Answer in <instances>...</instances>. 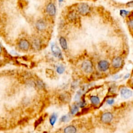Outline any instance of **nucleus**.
Here are the masks:
<instances>
[{
  "instance_id": "nucleus-1",
  "label": "nucleus",
  "mask_w": 133,
  "mask_h": 133,
  "mask_svg": "<svg viewBox=\"0 0 133 133\" xmlns=\"http://www.w3.org/2000/svg\"><path fill=\"white\" fill-rule=\"evenodd\" d=\"M77 10L79 14L82 15H86L90 12V8L86 3H81L77 6Z\"/></svg>"
},
{
  "instance_id": "nucleus-24",
  "label": "nucleus",
  "mask_w": 133,
  "mask_h": 133,
  "mask_svg": "<svg viewBox=\"0 0 133 133\" xmlns=\"http://www.w3.org/2000/svg\"><path fill=\"white\" fill-rule=\"evenodd\" d=\"M86 105V103H85V102L84 101H81L79 103V104H78V106L79 107H81V108H83V107H84V106Z\"/></svg>"
},
{
  "instance_id": "nucleus-3",
  "label": "nucleus",
  "mask_w": 133,
  "mask_h": 133,
  "mask_svg": "<svg viewBox=\"0 0 133 133\" xmlns=\"http://www.w3.org/2000/svg\"><path fill=\"white\" fill-rule=\"evenodd\" d=\"M113 118V115L111 112H105L102 114L101 116V121L105 124L110 123Z\"/></svg>"
},
{
  "instance_id": "nucleus-20",
  "label": "nucleus",
  "mask_w": 133,
  "mask_h": 133,
  "mask_svg": "<svg viewBox=\"0 0 133 133\" xmlns=\"http://www.w3.org/2000/svg\"><path fill=\"white\" fill-rule=\"evenodd\" d=\"M68 18L70 20H74L76 18V14L75 12L72 11L71 12L68 16Z\"/></svg>"
},
{
  "instance_id": "nucleus-4",
  "label": "nucleus",
  "mask_w": 133,
  "mask_h": 133,
  "mask_svg": "<svg viewBox=\"0 0 133 133\" xmlns=\"http://www.w3.org/2000/svg\"><path fill=\"white\" fill-rule=\"evenodd\" d=\"M51 50L53 55L59 59L62 58V55L60 49L55 44H52L51 46Z\"/></svg>"
},
{
  "instance_id": "nucleus-21",
  "label": "nucleus",
  "mask_w": 133,
  "mask_h": 133,
  "mask_svg": "<svg viewBox=\"0 0 133 133\" xmlns=\"http://www.w3.org/2000/svg\"><path fill=\"white\" fill-rule=\"evenodd\" d=\"M68 119V116L66 115H64L61 116V117L60 118V121L64 122H66L67 121V120Z\"/></svg>"
},
{
  "instance_id": "nucleus-5",
  "label": "nucleus",
  "mask_w": 133,
  "mask_h": 133,
  "mask_svg": "<svg viewBox=\"0 0 133 133\" xmlns=\"http://www.w3.org/2000/svg\"><path fill=\"white\" fill-rule=\"evenodd\" d=\"M109 63L107 60H102L98 62V68L99 70L102 72H105L108 70L109 68Z\"/></svg>"
},
{
  "instance_id": "nucleus-19",
  "label": "nucleus",
  "mask_w": 133,
  "mask_h": 133,
  "mask_svg": "<svg viewBox=\"0 0 133 133\" xmlns=\"http://www.w3.org/2000/svg\"><path fill=\"white\" fill-rule=\"evenodd\" d=\"M57 72L58 74H62L64 71H65V68L63 66H62V65H59L58 66H57Z\"/></svg>"
},
{
  "instance_id": "nucleus-13",
  "label": "nucleus",
  "mask_w": 133,
  "mask_h": 133,
  "mask_svg": "<svg viewBox=\"0 0 133 133\" xmlns=\"http://www.w3.org/2000/svg\"><path fill=\"white\" fill-rule=\"evenodd\" d=\"M77 131L76 128L73 125H69L64 128V133H76Z\"/></svg>"
},
{
  "instance_id": "nucleus-17",
  "label": "nucleus",
  "mask_w": 133,
  "mask_h": 133,
  "mask_svg": "<svg viewBox=\"0 0 133 133\" xmlns=\"http://www.w3.org/2000/svg\"><path fill=\"white\" fill-rule=\"evenodd\" d=\"M78 111H79L78 107L75 104H74L71 107L70 113L72 115H74V114H75L76 113H77L78 112Z\"/></svg>"
},
{
  "instance_id": "nucleus-2",
  "label": "nucleus",
  "mask_w": 133,
  "mask_h": 133,
  "mask_svg": "<svg viewBox=\"0 0 133 133\" xmlns=\"http://www.w3.org/2000/svg\"><path fill=\"white\" fill-rule=\"evenodd\" d=\"M82 70L86 73H90L93 69V64L92 62L89 60H86L83 61L81 66Z\"/></svg>"
},
{
  "instance_id": "nucleus-26",
  "label": "nucleus",
  "mask_w": 133,
  "mask_h": 133,
  "mask_svg": "<svg viewBox=\"0 0 133 133\" xmlns=\"http://www.w3.org/2000/svg\"><path fill=\"white\" fill-rule=\"evenodd\" d=\"M127 5H128L129 6H130V7H131V6H132V1H131V2H129V3H128L127 4Z\"/></svg>"
},
{
  "instance_id": "nucleus-12",
  "label": "nucleus",
  "mask_w": 133,
  "mask_h": 133,
  "mask_svg": "<svg viewBox=\"0 0 133 133\" xmlns=\"http://www.w3.org/2000/svg\"><path fill=\"white\" fill-rule=\"evenodd\" d=\"M41 46H42V43L39 39L37 38H35L33 40L32 46H33V48H34V49H35V50H39L41 48Z\"/></svg>"
},
{
  "instance_id": "nucleus-29",
  "label": "nucleus",
  "mask_w": 133,
  "mask_h": 133,
  "mask_svg": "<svg viewBox=\"0 0 133 133\" xmlns=\"http://www.w3.org/2000/svg\"><path fill=\"white\" fill-rule=\"evenodd\" d=\"M58 1H59V3H61L63 2V0H58Z\"/></svg>"
},
{
  "instance_id": "nucleus-7",
  "label": "nucleus",
  "mask_w": 133,
  "mask_h": 133,
  "mask_svg": "<svg viewBox=\"0 0 133 133\" xmlns=\"http://www.w3.org/2000/svg\"><path fill=\"white\" fill-rule=\"evenodd\" d=\"M46 11L47 14L50 16H55L56 13V8L55 5L52 3H49L46 6Z\"/></svg>"
},
{
  "instance_id": "nucleus-10",
  "label": "nucleus",
  "mask_w": 133,
  "mask_h": 133,
  "mask_svg": "<svg viewBox=\"0 0 133 133\" xmlns=\"http://www.w3.org/2000/svg\"><path fill=\"white\" fill-rule=\"evenodd\" d=\"M59 99L62 102L68 103L69 102L71 99V96L70 93L68 92L62 93L59 96Z\"/></svg>"
},
{
  "instance_id": "nucleus-6",
  "label": "nucleus",
  "mask_w": 133,
  "mask_h": 133,
  "mask_svg": "<svg viewBox=\"0 0 133 133\" xmlns=\"http://www.w3.org/2000/svg\"><path fill=\"white\" fill-rule=\"evenodd\" d=\"M123 64V61L120 57H115L112 61V65L113 68L118 69L122 67Z\"/></svg>"
},
{
  "instance_id": "nucleus-14",
  "label": "nucleus",
  "mask_w": 133,
  "mask_h": 133,
  "mask_svg": "<svg viewBox=\"0 0 133 133\" xmlns=\"http://www.w3.org/2000/svg\"><path fill=\"white\" fill-rule=\"evenodd\" d=\"M59 43H60V45L61 48L63 50L67 49V48H68L67 42L64 37L61 36L59 38Z\"/></svg>"
},
{
  "instance_id": "nucleus-28",
  "label": "nucleus",
  "mask_w": 133,
  "mask_h": 133,
  "mask_svg": "<svg viewBox=\"0 0 133 133\" xmlns=\"http://www.w3.org/2000/svg\"><path fill=\"white\" fill-rule=\"evenodd\" d=\"M119 77H120L119 76H118L117 75V76H114V78L115 79H118V78H119Z\"/></svg>"
},
{
  "instance_id": "nucleus-18",
  "label": "nucleus",
  "mask_w": 133,
  "mask_h": 133,
  "mask_svg": "<svg viewBox=\"0 0 133 133\" xmlns=\"http://www.w3.org/2000/svg\"><path fill=\"white\" fill-rule=\"evenodd\" d=\"M129 13H130V11L124 10V9H121L119 11L120 15L121 16H122L123 17H125L126 16H127L129 14Z\"/></svg>"
},
{
  "instance_id": "nucleus-23",
  "label": "nucleus",
  "mask_w": 133,
  "mask_h": 133,
  "mask_svg": "<svg viewBox=\"0 0 133 133\" xmlns=\"http://www.w3.org/2000/svg\"><path fill=\"white\" fill-rule=\"evenodd\" d=\"M114 102V100L113 99H109L107 101V103L109 105L113 104Z\"/></svg>"
},
{
  "instance_id": "nucleus-11",
  "label": "nucleus",
  "mask_w": 133,
  "mask_h": 133,
  "mask_svg": "<svg viewBox=\"0 0 133 133\" xmlns=\"http://www.w3.org/2000/svg\"><path fill=\"white\" fill-rule=\"evenodd\" d=\"M47 26L46 23L44 20L43 19L38 20L36 23V29L40 31H42L46 29Z\"/></svg>"
},
{
  "instance_id": "nucleus-15",
  "label": "nucleus",
  "mask_w": 133,
  "mask_h": 133,
  "mask_svg": "<svg viewBox=\"0 0 133 133\" xmlns=\"http://www.w3.org/2000/svg\"><path fill=\"white\" fill-rule=\"evenodd\" d=\"M90 101L91 103L94 105H98L99 104L100 101L99 98L97 96H91L90 97Z\"/></svg>"
},
{
  "instance_id": "nucleus-25",
  "label": "nucleus",
  "mask_w": 133,
  "mask_h": 133,
  "mask_svg": "<svg viewBox=\"0 0 133 133\" xmlns=\"http://www.w3.org/2000/svg\"><path fill=\"white\" fill-rule=\"evenodd\" d=\"M128 26H129L130 28H132V19H131L128 21Z\"/></svg>"
},
{
  "instance_id": "nucleus-16",
  "label": "nucleus",
  "mask_w": 133,
  "mask_h": 133,
  "mask_svg": "<svg viewBox=\"0 0 133 133\" xmlns=\"http://www.w3.org/2000/svg\"><path fill=\"white\" fill-rule=\"evenodd\" d=\"M57 119V115L56 113H52L49 117V123L51 126H54Z\"/></svg>"
},
{
  "instance_id": "nucleus-9",
  "label": "nucleus",
  "mask_w": 133,
  "mask_h": 133,
  "mask_svg": "<svg viewBox=\"0 0 133 133\" xmlns=\"http://www.w3.org/2000/svg\"><path fill=\"white\" fill-rule=\"evenodd\" d=\"M19 47L22 50H27L30 47V43L25 39H21L18 44Z\"/></svg>"
},
{
  "instance_id": "nucleus-30",
  "label": "nucleus",
  "mask_w": 133,
  "mask_h": 133,
  "mask_svg": "<svg viewBox=\"0 0 133 133\" xmlns=\"http://www.w3.org/2000/svg\"><path fill=\"white\" fill-rule=\"evenodd\" d=\"M2 52V47H1V45H0V53Z\"/></svg>"
},
{
  "instance_id": "nucleus-27",
  "label": "nucleus",
  "mask_w": 133,
  "mask_h": 133,
  "mask_svg": "<svg viewBox=\"0 0 133 133\" xmlns=\"http://www.w3.org/2000/svg\"><path fill=\"white\" fill-rule=\"evenodd\" d=\"M129 74H127L125 76H124V78H128V77H129Z\"/></svg>"
},
{
  "instance_id": "nucleus-8",
  "label": "nucleus",
  "mask_w": 133,
  "mask_h": 133,
  "mask_svg": "<svg viewBox=\"0 0 133 133\" xmlns=\"http://www.w3.org/2000/svg\"><path fill=\"white\" fill-rule=\"evenodd\" d=\"M120 94L122 98L124 99H128L132 95V91L127 88H123L120 90Z\"/></svg>"
},
{
  "instance_id": "nucleus-22",
  "label": "nucleus",
  "mask_w": 133,
  "mask_h": 133,
  "mask_svg": "<svg viewBox=\"0 0 133 133\" xmlns=\"http://www.w3.org/2000/svg\"><path fill=\"white\" fill-rule=\"evenodd\" d=\"M37 85L39 88H43L44 87V84L41 81H37Z\"/></svg>"
}]
</instances>
